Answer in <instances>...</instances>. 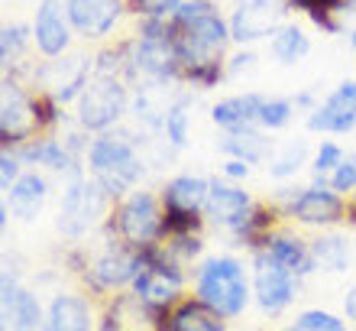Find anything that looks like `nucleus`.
Segmentation results:
<instances>
[{"label":"nucleus","instance_id":"37998d69","mask_svg":"<svg viewBox=\"0 0 356 331\" xmlns=\"http://www.w3.org/2000/svg\"><path fill=\"white\" fill-rule=\"evenodd\" d=\"M94 331H117V325H113L111 318H107V315L101 312V322H97V328H94Z\"/></svg>","mask_w":356,"mask_h":331},{"label":"nucleus","instance_id":"ddd939ff","mask_svg":"<svg viewBox=\"0 0 356 331\" xmlns=\"http://www.w3.org/2000/svg\"><path fill=\"white\" fill-rule=\"evenodd\" d=\"M250 276H253V305L263 315L275 318V315L289 312L295 305L301 279L289 270H282L275 260H269L266 250L250 254Z\"/></svg>","mask_w":356,"mask_h":331},{"label":"nucleus","instance_id":"a19ab883","mask_svg":"<svg viewBox=\"0 0 356 331\" xmlns=\"http://www.w3.org/2000/svg\"><path fill=\"white\" fill-rule=\"evenodd\" d=\"M343 318L356 328V283L350 286L347 293H343Z\"/></svg>","mask_w":356,"mask_h":331},{"label":"nucleus","instance_id":"a18cd8bd","mask_svg":"<svg viewBox=\"0 0 356 331\" xmlns=\"http://www.w3.org/2000/svg\"><path fill=\"white\" fill-rule=\"evenodd\" d=\"M350 43H353V52H356V29H353V33H350Z\"/></svg>","mask_w":356,"mask_h":331},{"label":"nucleus","instance_id":"2f4dec72","mask_svg":"<svg viewBox=\"0 0 356 331\" xmlns=\"http://www.w3.org/2000/svg\"><path fill=\"white\" fill-rule=\"evenodd\" d=\"M29 46H36L33 43V26H26V23H7V26L0 29V62H3V68L13 72V68L23 66L19 59L26 56Z\"/></svg>","mask_w":356,"mask_h":331},{"label":"nucleus","instance_id":"9d476101","mask_svg":"<svg viewBox=\"0 0 356 331\" xmlns=\"http://www.w3.org/2000/svg\"><path fill=\"white\" fill-rule=\"evenodd\" d=\"M185 286L188 270L169 260V254L162 250V240L152 247H143V270L130 286L143 302L159 309V312H169L172 305L185 299Z\"/></svg>","mask_w":356,"mask_h":331},{"label":"nucleus","instance_id":"72a5a7b5","mask_svg":"<svg viewBox=\"0 0 356 331\" xmlns=\"http://www.w3.org/2000/svg\"><path fill=\"white\" fill-rule=\"evenodd\" d=\"M343 156H347V146L337 140H321L318 146H314V153H311V179H321L327 182L330 172L337 169L340 162H343Z\"/></svg>","mask_w":356,"mask_h":331},{"label":"nucleus","instance_id":"bb28decb","mask_svg":"<svg viewBox=\"0 0 356 331\" xmlns=\"http://www.w3.org/2000/svg\"><path fill=\"white\" fill-rule=\"evenodd\" d=\"M165 331H227V322L211 312L197 295H185L165 315Z\"/></svg>","mask_w":356,"mask_h":331},{"label":"nucleus","instance_id":"1a4fd4ad","mask_svg":"<svg viewBox=\"0 0 356 331\" xmlns=\"http://www.w3.org/2000/svg\"><path fill=\"white\" fill-rule=\"evenodd\" d=\"M130 82L111 75H94L91 85L85 88V95L75 105V123L91 137L97 133H111L123 123V117L130 114Z\"/></svg>","mask_w":356,"mask_h":331},{"label":"nucleus","instance_id":"7ed1b4c3","mask_svg":"<svg viewBox=\"0 0 356 331\" xmlns=\"http://www.w3.org/2000/svg\"><path fill=\"white\" fill-rule=\"evenodd\" d=\"M191 289L201 302L224 322H234L253 302V276L250 266L234 254H211L191 270Z\"/></svg>","mask_w":356,"mask_h":331},{"label":"nucleus","instance_id":"423d86ee","mask_svg":"<svg viewBox=\"0 0 356 331\" xmlns=\"http://www.w3.org/2000/svg\"><path fill=\"white\" fill-rule=\"evenodd\" d=\"M272 201L282 208L289 224L311 227V231L343 227L350 215V199L337 195L321 179H311L308 185H289L285 182V185H279V192H272Z\"/></svg>","mask_w":356,"mask_h":331},{"label":"nucleus","instance_id":"79ce46f5","mask_svg":"<svg viewBox=\"0 0 356 331\" xmlns=\"http://www.w3.org/2000/svg\"><path fill=\"white\" fill-rule=\"evenodd\" d=\"M347 227H356V192L350 195V215H347Z\"/></svg>","mask_w":356,"mask_h":331},{"label":"nucleus","instance_id":"ea45409f","mask_svg":"<svg viewBox=\"0 0 356 331\" xmlns=\"http://www.w3.org/2000/svg\"><path fill=\"white\" fill-rule=\"evenodd\" d=\"M256 166H250V162L243 160H234V156H224V162H220V176L230 182H246L250 176H253Z\"/></svg>","mask_w":356,"mask_h":331},{"label":"nucleus","instance_id":"cd10ccee","mask_svg":"<svg viewBox=\"0 0 356 331\" xmlns=\"http://www.w3.org/2000/svg\"><path fill=\"white\" fill-rule=\"evenodd\" d=\"M311 153H314V150L308 146V140L275 143V150H272L269 162H266V176H269L272 182L285 185V182L295 179L305 166H311Z\"/></svg>","mask_w":356,"mask_h":331},{"label":"nucleus","instance_id":"c03bdc74","mask_svg":"<svg viewBox=\"0 0 356 331\" xmlns=\"http://www.w3.org/2000/svg\"><path fill=\"white\" fill-rule=\"evenodd\" d=\"M275 331H301V328H298L295 322H291V325H282V328H275Z\"/></svg>","mask_w":356,"mask_h":331},{"label":"nucleus","instance_id":"4be33fe9","mask_svg":"<svg viewBox=\"0 0 356 331\" xmlns=\"http://www.w3.org/2000/svg\"><path fill=\"white\" fill-rule=\"evenodd\" d=\"M49 195H52V182H49L46 172L42 169H26L13 185H10V192H3V199L0 201L10 208V218L29 224V221H36L39 215H42Z\"/></svg>","mask_w":356,"mask_h":331},{"label":"nucleus","instance_id":"6ab92c4d","mask_svg":"<svg viewBox=\"0 0 356 331\" xmlns=\"http://www.w3.org/2000/svg\"><path fill=\"white\" fill-rule=\"evenodd\" d=\"M17 153L19 160L26 162V169H42L52 172V176H62V179H72L78 172H85V160H78L58 133H39L29 143L17 146Z\"/></svg>","mask_w":356,"mask_h":331},{"label":"nucleus","instance_id":"f03ea898","mask_svg":"<svg viewBox=\"0 0 356 331\" xmlns=\"http://www.w3.org/2000/svg\"><path fill=\"white\" fill-rule=\"evenodd\" d=\"M172 23V46L181 66L220 62L230 46V20L220 17L214 0H181Z\"/></svg>","mask_w":356,"mask_h":331},{"label":"nucleus","instance_id":"4468645a","mask_svg":"<svg viewBox=\"0 0 356 331\" xmlns=\"http://www.w3.org/2000/svg\"><path fill=\"white\" fill-rule=\"evenodd\" d=\"M256 199L253 192H246L243 182H230L224 176H211V192L204 201V221L214 231L234 234L243 224V218L253 211Z\"/></svg>","mask_w":356,"mask_h":331},{"label":"nucleus","instance_id":"9b49d317","mask_svg":"<svg viewBox=\"0 0 356 331\" xmlns=\"http://www.w3.org/2000/svg\"><path fill=\"white\" fill-rule=\"evenodd\" d=\"M29 85L36 91L52 95L62 107H75L78 98L85 95V88L94 78V56H62V59H46L42 66L29 72Z\"/></svg>","mask_w":356,"mask_h":331},{"label":"nucleus","instance_id":"f3484780","mask_svg":"<svg viewBox=\"0 0 356 331\" xmlns=\"http://www.w3.org/2000/svg\"><path fill=\"white\" fill-rule=\"evenodd\" d=\"M285 10H289L285 0H240L236 10L230 13V39L240 46L272 39L275 29L282 26Z\"/></svg>","mask_w":356,"mask_h":331},{"label":"nucleus","instance_id":"4c0bfd02","mask_svg":"<svg viewBox=\"0 0 356 331\" xmlns=\"http://www.w3.org/2000/svg\"><path fill=\"white\" fill-rule=\"evenodd\" d=\"M289 10H301L305 17L318 13V10H327V13H343L350 0H285Z\"/></svg>","mask_w":356,"mask_h":331},{"label":"nucleus","instance_id":"b1692460","mask_svg":"<svg viewBox=\"0 0 356 331\" xmlns=\"http://www.w3.org/2000/svg\"><path fill=\"white\" fill-rule=\"evenodd\" d=\"M259 250H266V254H269V260H275L282 270L295 273L298 279H308L311 273H318L314 256H311V240H305L295 227H289V221H285V224H282L279 231L266 240V247H259ZM253 254H256V250H253Z\"/></svg>","mask_w":356,"mask_h":331},{"label":"nucleus","instance_id":"2eb2a0df","mask_svg":"<svg viewBox=\"0 0 356 331\" xmlns=\"http://www.w3.org/2000/svg\"><path fill=\"white\" fill-rule=\"evenodd\" d=\"M0 315H3V331H42L46 309L39 295L26 286H19L17 270L3 266L0 276Z\"/></svg>","mask_w":356,"mask_h":331},{"label":"nucleus","instance_id":"58836bf2","mask_svg":"<svg viewBox=\"0 0 356 331\" xmlns=\"http://www.w3.org/2000/svg\"><path fill=\"white\" fill-rule=\"evenodd\" d=\"M253 68H256V56L253 52H246V49H240V52H234V56L227 59V78L250 75Z\"/></svg>","mask_w":356,"mask_h":331},{"label":"nucleus","instance_id":"0eeeda50","mask_svg":"<svg viewBox=\"0 0 356 331\" xmlns=\"http://www.w3.org/2000/svg\"><path fill=\"white\" fill-rule=\"evenodd\" d=\"M143 270V250L130 244H120V240H107L101 237V247L91 250V263L78 279L88 289V295H97V299H111V295L130 289L133 279L140 276Z\"/></svg>","mask_w":356,"mask_h":331},{"label":"nucleus","instance_id":"f8f14e48","mask_svg":"<svg viewBox=\"0 0 356 331\" xmlns=\"http://www.w3.org/2000/svg\"><path fill=\"white\" fill-rule=\"evenodd\" d=\"M33 137H39L36 91L33 85H23V78L7 75L0 91V143L3 150H17Z\"/></svg>","mask_w":356,"mask_h":331},{"label":"nucleus","instance_id":"a211bd4d","mask_svg":"<svg viewBox=\"0 0 356 331\" xmlns=\"http://www.w3.org/2000/svg\"><path fill=\"white\" fill-rule=\"evenodd\" d=\"M75 39V29L68 23L65 0H39L36 20H33V43L42 59H62L68 56Z\"/></svg>","mask_w":356,"mask_h":331},{"label":"nucleus","instance_id":"49530a36","mask_svg":"<svg viewBox=\"0 0 356 331\" xmlns=\"http://www.w3.org/2000/svg\"><path fill=\"white\" fill-rule=\"evenodd\" d=\"M350 7H353V10H356V0H350Z\"/></svg>","mask_w":356,"mask_h":331},{"label":"nucleus","instance_id":"7c9ffc66","mask_svg":"<svg viewBox=\"0 0 356 331\" xmlns=\"http://www.w3.org/2000/svg\"><path fill=\"white\" fill-rule=\"evenodd\" d=\"M308 52H311V36L295 23H282L275 29V36L269 39V56L279 66H298Z\"/></svg>","mask_w":356,"mask_h":331},{"label":"nucleus","instance_id":"393cba45","mask_svg":"<svg viewBox=\"0 0 356 331\" xmlns=\"http://www.w3.org/2000/svg\"><path fill=\"white\" fill-rule=\"evenodd\" d=\"M259 91H236V95L220 98L211 107V123L220 133H243L259 127V105H263Z\"/></svg>","mask_w":356,"mask_h":331},{"label":"nucleus","instance_id":"a878e982","mask_svg":"<svg viewBox=\"0 0 356 331\" xmlns=\"http://www.w3.org/2000/svg\"><path fill=\"white\" fill-rule=\"evenodd\" d=\"M311 256H314V266L318 273H330V276H340V273H350V266L356 263V244L350 240L347 231H318L311 237Z\"/></svg>","mask_w":356,"mask_h":331},{"label":"nucleus","instance_id":"e433bc0d","mask_svg":"<svg viewBox=\"0 0 356 331\" xmlns=\"http://www.w3.org/2000/svg\"><path fill=\"white\" fill-rule=\"evenodd\" d=\"M26 172V162L19 160L17 150H0V192H10V185Z\"/></svg>","mask_w":356,"mask_h":331},{"label":"nucleus","instance_id":"f704fd0d","mask_svg":"<svg viewBox=\"0 0 356 331\" xmlns=\"http://www.w3.org/2000/svg\"><path fill=\"white\" fill-rule=\"evenodd\" d=\"M295 325L301 331H353V325L337 312H327V309H301L295 315Z\"/></svg>","mask_w":356,"mask_h":331},{"label":"nucleus","instance_id":"6e6552de","mask_svg":"<svg viewBox=\"0 0 356 331\" xmlns=\"http://www.w3.org/2000/svg\"><path fill=\"white\" fill-rule=\"evenodd\" d=\"M207 192H211V176H197V172H175V176L162 182L159 195H162V208H165V237L204 234Z\"/></svg>","mask_w":356,"mask_h":331},{"label":"nucleus","instance_id":"39448f33","mask_svg":"<svg viewBox=\"0 0 356 331\" xmlns=\"http://www.w3.org/2000/svg\"><path fill=\"white\" fill-rule=\"evenodd\" d=\"M107 240H120L130 247H152L165 237V208H162V195L159 192L146 189H133L127 199H120L113 205L111 218L104 221V227L97 231Z\"/></svg>","mask_w":356,"mask_h":331},{"label":"nucleus","instance_id":"dca6fc26","mask_svg":"<svg viewBox=\"0 0 356 331\" xmlns=\"http://www.w3.org/2000/svg\"><path fill=\"white\" fill-rule=\"evenodd\" d=\"M305 127L311 133L324 137H347L356 130V78H343L330 95H324L314 111L305 117Z\"/></svg>","mask_w":356,"mask_h":331},{"label":"nucleus","instance_id":"5701e85b","mask_svg":"<svg viewBox=\"0 0 356 331\" xmlns=\"http://www.w3.org/2000/svg\"><path fill=\"white\" fill-rule=\"evenodd\" d=\"M101 312L117 325V331H165V315H169L146 305L133 289H123V293L104 299Z\"/></svg>","mask_w":356,"mask_h":331},{"label":"nucleus","instance_id":"aec40b11","mask_svg":"<svg viewBox=\"0 0 356 331\" xmlns=\"http://www.w3.org/2000/svg\"><path fill=\"white\" fill-rule=\"evenodd\" d=\"M101 322V312L88 293L78 289H58L46 305L42 331H94Z\"/></svg>","mask_w":356,"mask_h":331},{"label":"nucleus","instance_id":"c9c22d12","mask_svg":"<svg viewBox=\"0 0 356 331\" xmlns=\"http://www.w3.org/2000/svg\"><path fill=\"white\" fill-rule=\"evenodd\" d=\"M327 185L337 192V195H343V199H350V195H353V192H356V153H347V156H343V162L330 172Z\"/></svg>","mask_w":356,"mask_h":331},{"label":"nucleus","instance_id":"412c9836","mask_svg":"<svg viewBox=\"0 0 356 331\" xmlns=\"http://www.w3.org/2000/svg\"><path fill=\"white\" fill-rule=\"evenodd\" d=\"M65 10L75 36L91 39V43L111 36L127 13L120 0H65Z\"/></svg>","mask_w":356,"mask_h":331},{"label":"nucleus","instance_id":"c85d7f7f","mask_svg":"<svg viewBox=\"0 0 356 331\" xmlns=\"http://www.w3.org/2000/svg\"><path fill=\"white\" fill-rule=\"evenodd\" d=\"M275 150V140H269L266 130H243V133H224L220 140V153L224 156H234V160H243L250 166H266Z\"/></svg>","mask_w":356,"mask_h":331},{"label":"nucleus","instance_id":"20e7f679","mask_svg":"<svg viewBox=\"0 0 356 331\" xmlns=\"http://www.w3.org/2000/svg\"><path fill=\"white\" fill-rule=\"evenodd\" d=\"M113 205L117 201L104 192L101 182L88 176V169L78 172V176L65 179V185H62L58 208H56V231L78 244L88 234L101 231L104 221L111 218Z\"/></svg>","mask_w":356,"mask_h":331},{"label":"nucleus","instance_id":"f257e3e1","mask_svg":"<svg viewBox=\"0 0 356 331\" xmlns=\"http://www.w3.org/2000/svg\"><path fill=\"white\" fill-rule=\"evenodd\" d=\"M85 169L91 179L104 185L113 201L127 199L133 189H140L149 160H146V140L133 127H117L111 133H97L88 146Z\"/></svg>","mask_w":356,"mask_h":331},{"label":"nucleus","instance_id":"473e14b6","mask_svg":"<svg viewBox=\"0 0 356 331\" xmlns=\"http://www.w3.org/2000/svg\"><path fill=\"white\" fill-rule=\"evenodd\" d=\"M295 101L285 95H266L263 105H259V130L266 133H279V130H289L291 121H295Z\"/></svg>","mask_w":356,"mask_h":331},{"label":"nucleus","instance_id":"c756f323","mask_svg":"<svg viewBox=\"0 0 356 331\" xmlns=\"http://www.w3.org/2000/svg\"><path fill=\"white\" fill-rule=\"evenodd\" d=\"M191 127H195V101L191 95H175L162 117V143L172 153H181L191 140Z\"/></svg>","mask_w":356,"mask_h":331}]
</instances>
